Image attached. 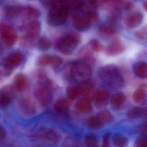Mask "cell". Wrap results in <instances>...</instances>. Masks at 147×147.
<instances>
[{"mask_svg": "<svg viewBox=\"0 0 147 147\" xmlns=\"http://www.w3.org/2000/svg\"><path fill=\"white\" fill-rule=\"evenodd\" d=\"M98 74L102 81L110 87L119 89L124 86V78L118 69L114 65L102 67L99 70Z\"/></svg>", "mask_w": 147, "mask_h": 147, "instance_id": "1", "label": "cell"}, {"mask_svg": "<svg viewBox=\"0 0 147 147\" xmlns=\"http://www.w3.org/2000/svg\"><path fill=\"white\" fill-rule=\"evenodd\" d=\"M81 38L77 33L70 32L59 38L55 43V47L64 55L72 54L80 44Z\"/></svg>", "mask_w": 147, "mask_h": 147, "instance_id": "2", "label": "cell"}, {"mask_svg": "<svg viewBox=\"0 0 147 147\" xmlns=\"http://www.w3.org/2000/svg\"><path fill=\"white\" fill-rule=\"evenodd\" d=\"M68 10L66 2L54 4L51 7L47 14V23L52 26H58L63 25L67 19Z\"/></svg>", "mask_w": 147, "mask_h": 147, "instance_id": "3", "label": "cell"}, {"mask_svg": "<svg viewBox=\"0 0 147 147\" xmlns=\"http://www.w3.org/2000/svg\"><path fill=\"white\" fill-rule=\"evenodd\" d=\"M70 75L72 80L79 84L87 83L91 76L90 66L85 61H79L72 64L70 67Z\"/></svg>", "mask_w": 147, "mask_h": 147, "instance_id": "4", "label": "cell"}, {"mask_svg": "<svg viewBox=\"0 0 147 147\" xmlns=\"http://www.w3.org/2000/svg\"><path fill=\"white\" fill-rule=\"evenodd\" d=\"M52 88L51 81L46 77L42 76L34 91L35 97L37 101L43 105L48 104L51 98Z\"/></svg>", "mask_w": 147, "mask_h": 147, "instance_id": "5", "label": "cell"}, {"mask_svg": "<svg viewBox=\"0 0 147 147\" xmlns=\"http://www.w3.org/2000/svg\"><path fill=\"white\" fill-rule=\"evenodd\" d=\"M0 36L5 44L14 45L17 39V34L14 30L6 23H0Z\"/></svg>", "mask_w": 147, "mask_h": 147, "instance_id": "6", "label": "cell"}, {"mask_svg": "<svg viewBox=\"0 0 147 147\" xmlns=\"http://www.w3.org/2000/svg\"><path fill=\"white\" fill-rule=\"evenodd\" d=\"M38 136L41 141L48 146H54L58 141V134L51 129H42L39 132Z\"/></svg>", "mask_w": 147, "mask_h": 147, "instance_id": "7", "label": "cell"}, {"mask_svg": "<svg viewBox=\"0 0 147 147\" xmlns=\"http://www.w3.org/2000/svg\"><path fill=\"white\" fill-rule=\"evenodd\" d=\"M73 26L79 32L87 31L91 26V23L87 17L80 15L74 16L72 20Z\"/></svg>", "mask_w": 147, "mask_h": 147, "instance_id": "8", "label": "cell"}, {"mask_svg": "<svg viewBox=\"0 0 147 147\" xmlns=\"http://www.w3.org/2000/svg\"><path fill=\"white\" fill-rule=\"evenodd\" d=\"M116 23L114 19H112L102 25L99 28V32L101 35L105 38H110L114 36L116 32Z\"/></svg>", "mask_w": 147, "mask_h": 147, "instance_id": "9", "label": "cell"}, {"mask_svg": "<svg viewBox=\"0 0 147 147\" xmlns=\"http://www.w3.org/2000/svg\"><path fill=\"white\" fill-rule=\"evenodd\" d=\"M109 98L110 94L107 90H96L92 101L97 106L102 107L108 103Z\"/></svg>", "mask_w": 147, "mask_h": 147, "instance_id": "10", "label": "cell"}, {"mask_svg": "<svg viewBox=\"0 0 147 147\" xmlns=\"http://www.w3.org/2000/svg\"><path fill=\"white\" fill-rule=\"evenodd\" d=\"M63 59L57 55H44L40 58L39 62L41 65H50L58 68L62 65Z\"/></svg>", "mask_w": 147, "mask_h": 147, "instance_id": "11", "label": "cell"}, {"mask_svg": "<svg viewBox=\"0 0 147 147\" xmlns=\"http://www.w3.org/2000/svg\"><path fill=\"white\" fill-rule=\"evenodd\" d=\"M125 50V47L118 39H115L110 44L106 50L108 56H117L122 53Z\"/></svg>", "mask_w": 147, "mask_h": 147, "instance_id": "12", "label": "cell"}, {"mask_svg": "<svg viewBox=\"0 0 147 147\" xmlns=\"http://www.w3.org/2000/svg\"><path fill=\"white\" fill-rule=\"evenodd\" d=\"M20 108L22 113L26 116H32L36 113V107L34 103L28 99L25 98L21 101Z\"/></svg>", "mask_w": 147, "mask_h": 147, "instance_id": "13", "label": "cell"}, {"mask_svg": "<svg viewBox=\"0 0 147 147\" xmlns=\"http://www.w3.org/2000/svg\"><path fill=\"white\" fill-rule=\"evenodd\" d=\"M143 20V15L140 12H135L129 16L126 20V25L129 28H135L140 26Z\"/></svg>", "mask_w": 147, "mask_h": 147, "instance_id": "14", "label": "cell"}, {"mask_svg": "<svg viewBox=\"0 0 147 147\" xmlns=\"http://www.w3.org/2000/svg\"><path fill=\"white\" fill-rule=\"evenodd\" d=\"M127 102V97L123 93L114 94L111 99V105L114 109L120 110L124 108Z\"/></svg>", "mask_w": 147, "mask_h": 147, "instance_id": "15", "label": "cell"}, {"mask_svg": "<svg viewBox=\"0 0 147 147\" xmlns=\"http://www.w3.org/2000/svg\"><path fill=\"white\" fill-rule=\"evenodd\" d=\"M84 86H72L67 88L66 94L70 100H75L83 96Z\"/></svg>", "mask_w": 147, "mask_h": 147, "instance_id": "16", "label": "cell"}, {"mask_svg": "<svg viewBox=\"0 0 147 147\" xmlns=\"http://www.w3.org/2000/svg\"><path fill=\"white\" fill-rule=\"evenodd\" d=\"M40 23L36 20H32L26 26V35L28 37H34L37 35L40 31Z\"/></svg>", "mask_w": 147, "mask_h": 147, "instance_id": "17", "label": "cell"}, {"mask_svg": "<svg viewBox=\"0 0 147 147\" xmlns=\"http://www.w3.org/2000/svg\"><path fill=\"white\" fill-rule=\"evenodd\" d=\"M75 107L79 112L82 113H89L92 109L91 101L84 98L78 101Z\"/></svg>", "mask_w": 147, "mask_h": 147, "instance_id": "18", "label": "cell"}, {"mask_svg": "<svg viewBox=\"0 0 147 147\" xmlns=\"http://www.w3.org/2000/svg\"><path fill=\"white\" fill-rule=\"evenodd\" d=\"M94 51L91 48L89 44L84 46L78 53V56L79 58L85 62H89L90 60H92Z\"/></svg>", "mask_w": 147, "mask_h": 147, "instance_id": "19", "label": "cell"}, {"mask_svg": "<svg viewBox=\"0 0 147 147\" xmlns=\"http://www.w3.org/2000/svg\"><path fill=\"white\" fill-rule=\"evenodd\" d=\"M24 7L21 6H9L5 7L4 12L8 17H16L23 13Z\"/></svg>", "mask_w": 147, "mask_h": 147, "instance_id": "20", "label": "cell"}, {"mask_svg": "<svg viewBox=\"0 0 147 147\" xmlns=\"http://www.w3.org/2000/svg\"><path fill=\"white\" fill-rule=\"evenodd\" d=\"M70 104V102L67 98H61L56 102L54 105V109L58 113L63 115L68 111Z\"/></svg>", "mask_w": 147, "mask_h": 147, "instance_id": "21", "label": "cell"}, {"mask_svg": "<svg viewBox=\"0 0 147 147\" xmlns=\"http://www.w3.org/2000/svg\"><path fill=\"white\" fill-rule=\"evenodd\" d=\"M6 59V63L9 68L13 69L14 67L19 66L23 60V56L20 53L11 54Z\"/></svg>", "mask_w": 147, "mask_h": 147, "instance_id": "22", "label": "cell"}, {"mask_svg": "<svg viewBox=\"0 0 147 147\" xmlns=\"http://www.w3.org/2000/svg\"><path fill=\"white\" fill-rule=\"evenodd\" d=\"M134 71L135 75L142 79L146 78L147 77V65L146 63L140 62L135 65Z\"/></svg>", "mask_w": 147, "mask_h": 147, "instance_id": "23", "label": "cell"}, {"mask_svg": "<svg viewBox=\"0 0 147 147\" xmlns=\"http://www.w3.org/2000/svg\"><path fill=\"white\" fill-rule=\"evenodd\" d=\"M146 109L141 107H135L133 108L128 111L127 116L130 118L135 119L140 118L146 115Z\"/></svg>", "mask_w": 147, "mask_h": 147, "instance_id": "24", "label": "cell"}, {"mask_svg": "<svg viewBox=\"0 0 147 147\" xmlns=\"http://www.w3.org/2000/svg\"><path fill=\"white\" fill-rule=\"evenodd\" d=\"M15 90L13 86L8 85L4 86L0 90V96L13 100L15 95Z\"/></svg>", "mask_w": 147, "mask_h": 147, "instance_id": "25", "label": "cell"}, {"mask_svg": "<svg viewBox=\"0 0 147 147\" xmlns=\"http://www.w3.org/2000/svg\"><path fill=\"white\" fill-rule=\"evenodd\" d=\"M114 145L117 147H127L128 145V140L124 136L120 134H115L112 138Z\"/></svg>", "mask_w": 147, "mask_h": 147, "instance_id": "26", "label": "cell"}, {"mask_svg": "<svg viewBox=\"0 0 147 147\" xmlns=\"http://www.w3.org/2000/svg\"><path fill=\"white\" fill-rule=\"evenodd\" d=\"M23 13L28 18L31 19H36L40 16V12L38 9L30 6L24 7Z\"/></svg>", "mask_w": 147, "mask_h": 147, "instance_id": "27", "label": "cell"}, {"mask_svg": "<svg viewBox=\"0 0 147 147\" xmlns=\"http://www.w3.org/2000/svg\"><path fill=\"white\" fill-rule=\"evenodd\" d=\"M27 84L26 77L23 74H19L15 79V85L19 91H22L26 88Z\"/></svg>", "mask_w": 147, "mask_h": 147, "instance_id": "28", "label": "cell"}, {"mask_svg": "<svg viewBox=\"0 0 147 147\" xmlns=\"http://www.w3.org/2000/svg\"><path fill=\"white\" fill-rule=\"evenodd\" d=\"M102 125L108 124L113 121V117L112 114L107 111H101L96 115Z\"/></svg>", "mask_w": 147, "mask_h": 147, "instance_id": "29", "label": "cell"}, {"mask_svg": "<svg viewBox=\"0 0 147 147\" xmlns=\"http://www.w3.org/2000/svg\"><path fill=\"white\" fill-rule=\"evenodd\" d=\"M38 48L42 51H48L51 46V43L50 40L45 37H41L38 40Z\"/></svg>", "mask_w": 147, "mask_h": 147, "instance_id": "30", "label": "cell"}, {"mask_svg": "<svg viewBox=\"0 0 147 147\" xmlns=\"http://www.w3.org/2000/svg\"><path fill=\"white\" fill-rule=\"evenodd\" d=\"M146 92L143 89H137L133 94V98L135 102L137 103L142 102L146 100Z\"/></svg>", "mask_w": 147, "mask_h": 147, "instance_id": "31", "label": "cell"}, {"mask_svg": "<svg viewBox=\"0 0 147 147\" xmlns=\"http://www.w3.org/2000/svg\"><path fill=\"white\" fill-rule=\"evenodd\" d=\"M85 16L91 24L97 22L99 20V14L97 11L95 9H91L88 10L86 13Z\"/></svg>", "mask_w": 147, "mask_h": 147, "instance_id": "32", "label": "cell"}, {"mask_svg": "<svg viewBox=\"0 0 147 147\" xmlns=\"http://www.w3.org/2000/svg\"><path fill=\"white\" fill-rule=\"evenodd\" d=\"M85 143L87 147H97L98 145L97 139L94 135H88L85 138Z\"/></svg>", "mask_w": 147, "mask_h": 147, "instance_id": "33", "label": "cell"}, {"mask_svg": "<svg viewBox=\"0 0 147 147\" xmlns=\"http://www.w3.org/2000/svg\"><path fill=\"white\" fill-rule=\"evenodd\" d=\"M88 44L94 51L100 52L104 49V47L102 44L97 40H91Z\"/></svg>", "mask_w": 147, "mask_h": 147, "instance_id": "34", "label": "cell"}, {"mask_svg": "<svg viewBox=\"0 0 147 147\" xmlns=\"http://www.w3.org/2000/svg\"><path fill=\"white\" fill-rule=\"evenodd\" d=\"M88 124L90 127L92 129H98L103 126L101 122L96 115L89 117L88 119Z\"/></svg>", "mask_w": 147, "mask_h": 147, "instance_id": "35", "label": "cell"}, {"mask_svg": "<svg viewBox=\"0 0 147 147\" xmlns=\"http://www.w3.org/2000/svg\"><path fill=\"white\" fill-rule=\"evenodd\" d=\"M11 70L12 69L7 64L5 59H0V74L7 75L11 73Z\"/></svg>", "mask_w": 147, "mask_h": 147, "instance_id": "36", "label": "cell"}, {"mask_svg": "<svg viewBox=\"0 0 147 147\" xmlns=\"http://www.w3.org/2000/svg\"><path fill=\"white\" fill-rule=\"evenodd\" d=\"M118 5L127 10H130L133 7V3L128 1H122L118 2Z\"/></svg>", "mask_w": 147, "mask_h": 147, "instance_id": "37", "label": "cell"}, {"mask_svg": "<svg viewBox=\"0 0 147 147\" xmlns=\"http://www.w3.org/2000/svg\"><path fill=\"white\" fill-rule=\"evenodd\" d=\"M44 5L48 7H52L54 4L66 1V0H40Z\"/></svg>", "mask_w": 147, "mask_h": 147, "instance_id": "38", "label": "cell"}, {"mask_svg": "<svg viewBox=\"0 0 147 147\" xmlns=\"http://www.w3.org/2000/svg\"><path fill=\"white\" fill-rule=\"evenodd\" d=\"M146 32L145 30H139L135 33V36L140 40H143L146 37Z\"/></svg>", "mask_w": 147, "mask_h": 147, "instance_id": "39", "label": "cell"}, {"mask_svg": "<svg viewBox=\"0 0 147 147\" xmlns=\"http://www.w3.org/2000/svg\"><path fill=\"white\" fill-rule=\"evenodd\" d=\"M89 4L95 7H97L101 6L104 2V0H89Z\"/></svg>", "mask_w": 147, "mask_h": 147, "instance_id": "40", "label": "cell"}, {"mask_svg": "<svg viewBox=\"0 0 147 147\" xmlns=\"http://www.w3.org/2000/svg\"><path fill=\"white\" fill-rule=\"evenodd\" d=\"M110 134H106L104 135L103 137V144L102 147H109V142Z\"/></svg>", "mask_w": 147, "mask_h": 147, "instance_id": "41", "label": "cell"}, {"mask_svg": "<svg viewBox=\"0 0 147 147\" xmlns=\"http://www.w3.org/2000/svg\"><path fill=\"white\" fill-rule=\"evenodd\" d=\"M6 136V130L0 124V141L4 140Z\"/></svg>", "mask_w": 147, "mask_h": 147, "instance_id": "42", "label": "cell"}, {"mask_svg": "<svg viewBox=\"0 0 147 147\" xmlns=\"http://www.w3.org/2000/svg\"><path fill=\"white\" fill-rule=\"evenodd\" d=\"M137 147H147V140L145 139H141L138 141Z\"/></svg>", "mask_w": 147, "mask_h": 147, "instance_id": "43", "label": "cell"}, {"mask_svg": "<svg viewBox=\"0 0 147 147\" xmlns=\"http://www.w3.org/2000/svg\"><path fill=\"white\" fill-rule=\"evenodd\" d=\"M83 0H74L73 3L76 4H83Z\"/></svg>", "mask_w": 147, "mask_h": 147, "instance_id": "44", "label": "cell"}, {"mask_svg": "<svg viewBox=\"0 0 147 147\" xmlns=\"http://www.w3.org/2000/svg\"><path fill=\"white\" fill-rule=\"evenodd\" d=\"M144 7H145V9H146V10L147 7V5L146 2H145V3H144Z\"/></svg>", "mask_w": 147, "mask_h": 147, "instance_id": "45", "label": "cell"}, {"mask_svg": "<svg viewBox=\"0 0 147 147\" xmlns=\"http://www.w3.org/2000/svg\"><path fill=\"white\" fill-rule=\"evenodd\" d=\"M32 147H44L42 146H39V145H35V146H33Z\"/></svg>", "mask_w": 147, "mask_h": 147, "instance_id": "46", "label": "cell"}]
</instances>
